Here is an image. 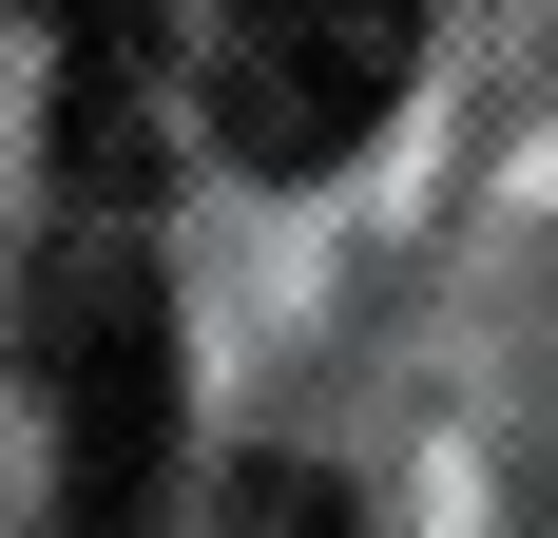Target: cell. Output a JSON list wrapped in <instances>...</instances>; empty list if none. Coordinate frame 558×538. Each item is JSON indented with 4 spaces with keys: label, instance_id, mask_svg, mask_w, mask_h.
<instances>
[{
    "label": "cell",
    "instance_id": "6da1fadb",
    "mask_svg": "<svg viewBox=\"0 0 558 538\" xmlns=\"http://www.w3.org/2000/svg\"><path fill=\"white\" fill-rule=\"evenodd\" d=\"M20 366H39V424H58V538H155V500H173V308H155L135 212H77L39 250Z\"/></svg>",
    "mask_w": 558,
    "mask_h": 538
},
{
    "label": "cell",
    "instance_id": "7a4b0ae2",
    "mask_svg": "<svg viewBox=\"0 0 558 538\" xmlns=\"http://www.w3.org/2000/svg\"><path fill=\"white\" fill-rule=\"evenodd\" d=\"M424 77V0H231L213 58H193V97L251 173H328L386 135V97Z\"/></svg>",
    "mask_w": 558,
    "mask_h": 538
},
{
    "label": "cell",
    "instance_id": "3957f363",
    "mask_svg": "<svg viewBox=\"0 0 558 538\" xmlns=\"http://www.w3.org/2000/svg\"><path fill=\"white\" fill-rule=\"evenodd\" d=\"M213 538H366V519H347L328 462H231V481H213Z\"/></svg>",
    "mask_w": 558,
    "mask_h": 538
}]
</instances>
